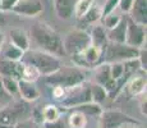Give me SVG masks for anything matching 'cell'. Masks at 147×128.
I'll return each mask as SVG.
<instances>
[{
    "label": "cell",
    "instance_id": "1",
    "mask_svg": "<svg viewBox=\"0 0 147 128\" xmlns=\"http://www.w3.org/2000/svg\"><path fill=\"white\" fill-rule=\"evenodd\" d=\"M31 36L35 40V42L38 46L42 47L44 51H47L50 54H54L56 56L65 55V51L63 47V40L60 35L49 27L46 23H35L31 27Z\"/></svg>",
    "mask_w": 147,
    "mask_h": 128
},
{
    "label": "cell",
    "instance_id": "2",
    "mask_svg": "<svg viewBox=\"0 0 147 128\" xmlns=\"http://www.w3.org/2000/svg\"><path fill=\"white\" fill-rule=\"evenodd\" d=\"M86 79V73L81 67L61 65L51 74L45 76V83L49 86H63L65 89L80 85Z\"/></svg>",
    "mask_w": 147,
    "mask_h": 128
},
{
    "label": "cell",
    "instance_id": "3",
    "mask_svg": "<svg viewBox=\"0 0 147 128\" xmlns=\"http://www.w3.org/2000/svg\"><path fill=\"white\" fill-rule=\"evenodd\" d=\"M22 62L24 63H30L33 67L37 68L41 76H47L55 72L56 69L61 67V60L59 56L50 54L44 50H30L24 51Z\"/></svg>",
    "mask_w": 147,
    "mask_h": 128
},
{
    "label": "cell",
    "instance_id": "4",
    "mask_svg": "<svg viewBox=\"0 0 147 128\" xmlns=\"http://www.w3.org/2000/svg\"><path fill=\"white\" fill-rule=\"evenodd\" d=\"M63 40V47L65 51V55H76L82 53L84 49L91 45V37L87 31L77 28L70 32H68Z\"/></svg>",
    "mask_w": 147,
    "mask_h": 128
},
{
    "label": "cell",
    "instance_id": "5",
    "mask_svg": "<svg viewBox=\"0 0 147 128\" xmlns=\"http://www.w3.org/2000/svg\"><path fill=\"white\" fill-rule=\"evenodd\" d=\"M104 53L106 55V62L113 63V62H124V60H128V59L138 58L140 49L129 46L125 42L124 44H119V42L109 41Z\"/></svg>",
    "mask_w": 147,
    "mask_h": 128
},
{
    "label": "cell",
    "instance_id": "6",
    "mask_svg": "<svg viewBox=\"0 0 147 128\" xmlns=\"http://www.w3.org/2000/svg\"><path fill=\"white\" fill-rule=\"evenodd\" d=\"M91 101V93H90V85L82 82L80 85H76L69 87L65 91L64 98L60 100V104L65 108H74L77 105L84 104Z\"/></svg>",
    "mask_w": 147,
    "mask_h": 128
},
{
    "label": "cell",
    "instance_id": "7",
    "mask_svg": "<svg viewBox=\"0 0 147 128\" xmlns=\"http://www.w3.org/2000/svg\"><path fill=\"white\" fill-rule=\"evenodd\" d=\"M101 128H121L125 124H140V122L119 110H105L100 114Z\"/></svg>",
    "mask_w": 147,
    "mask_h": 128
},
{
    "label": "cell",
    "instance_id": "8",
    "mask_svg": "<svg viewBox=\"0 0 147 128\" xmlns=\"http://www.w3.org/2000/svg\"><path fill=\"white\" fill-rule=\"evenodd\" d=\"M124 42L132 47L141 49L146 42V26L137 23L127 17V32Z\"/></svg>",
    "mask_w": 147,
    "mask_h": 128
},
{
    "label": "cell",
    "instance_id": "9",
    "mask_svg": "<svg viewBox=\"0 0 147 128\" xmlns=\"http://www.w3.org/2000/svg\"><path fill=\"white\" fill-rule=\"evenodd\" d=\"M13 13L24 17H37L44 12L41 0H18L12 9Z\"/></svg>",
    "mask_w": 147,
    "mask_h": 128
},
{
    "label": "cell",
    "instance_id": "10",
    "mask_svg": "<svg viewBox=\"0 0 147 128\" xmlns=\"http://www.w3.org/2000/svg\"><path fill=\"white\" fill-rule=\"evenodd\" d=\"M127 92L129 96H140L146 91V74L134 73L127 79Z\"/></svg>",
    "mask_w": 147,
    "mask_h": 128
},
{
    "label": "cell",
    "instance_id": "11",
    "mask_svg": "<svg viewBox=\"0 0 147 128\" xmlns=\"http://www.w3.org/2000/svg\"><path fill=\"white\" fill-rule=\"evenodd\" d=\"M18 93L26 101H35L40 98V91L36 87L35 82L18 79Z\"/></svg>",
    "mask_w": 147,
    "mask_h": 128
},
{
    "label": "cell",
    "instance_id": "12",
    "mask_svg": "<svg viewBox=\"0 0 147 128\" xmlns=\"http://www.w3.org/2000/svg\"><path fill=\"white\" fill-rule=\"evenodd\" d=\"M0 76L13 77L16 79L22 78V62H13L0 59Z\"/></svg>",
    "mask_w": 147,
    "mask_h": 128
},
{
    "label": "cell",
    "instance_id": "13",
    "mask_svg": "<svg viewBox=\"0 0 147 128\" xmlns=\"http://www.w3.org/2000/svg\"><path fill=\"white\" fill-rule=\"evenodd\" d=\"M77 0H54V9L60 19H70L74 16V5Z\"/></svg>",
    "mask_w": 147,
    "mask_h": 128
},
{
    "label": "cell",
    "instance_id": "14",
    "mask_svg": "<svg viewBox=\"0 0 147 128\" xmlns=\"http://www.w3.org/2000/svg\"><path fill=\"white\" fill-rule=\"evenodd\" d=\"M129 18L137 23L145 24L147 23V0H136L133 7L129 10Z\"/></svg>",
    "mask_w": 147,
    "mask_h": 128
},
{
    "label": "cell",
    "instance_id": "15",
    "mask_svg": "<svg viewBox=\"0 0 147 128\" xmlns=\"http://www.w3.org/2000/svg\"><path fill=\"white\" fill-rule=\"evenodd\" d=\"M90 37H91V44L96 46L97 49H100L104 53L106 45H107V36H106V30L102 24H96L92 27L91 33H90Z\"/></svg>",
    "mask_w": 147,
    "mask_h": 128
},
{
    "label": "cell",
    "instance_id": "16",
    "mask_svg": "<svg viewBox=\"0 0 147 128\" xmlns=\"http://www.w3.org/2000/svg\"><path fill=\"white\" fill-rule=\"evenodd\" d=\"M9 39L13 45L19 47L22 51H27L30 49V37L28 33L22 28H13L9 31Z\"/></svg>",
    "mask_w": 147,
    "mask_h": 128
},
{
    "label": "cell",
    "instance_id": "17",
    "mask_svg": "<svg viewBox=\"0 0 147 128\" xmlns=\"http://www.w3.org/2000/svg\"><path fill=\"white\" fill-rule=\"evenodd\" d=\"M125 32H127V18L121 17L120 22L111 30H106L107 41L110 42H119L124 44L125 41Z\"/></svg>",
    "mask_w": 147,
    "mask_h": 128
},
{
    "label": "cell",
    "instance_id": "18",
    "mask_svg": "<svg viewBox=\"0 0 147 128\" xmlns=\"http://www.w3.org/2000/svg\"><path fill=\"white\" fill-rule=\"evenodd\" d=\"M24 51H22L19 47L13 45L12 42H7L3 44L1 49H0V59H7V60H13V62H21L23 58Z\"/></svg>",
    "mask_w": 147,
    "mask_h": 128
},
{
    "label": "cell",
    "instance_id": "19",
    "mask_svg": "<svg viewBox=\"0 0 147 128\" xmlns=\"http://www.w3.org/2000/svg\"><path fill=\"white\" fill-rule=\"evenodd\" d=\"M21 113H22L21 105H16V108H10V109H0V124L16 126V123H18Z\"/></svg>",
    "mask_w": 147,
    "mask_h": 128
},
{
    "label": "cell",
    "instance_id": "20",
    "mask_svg": "<svg viewBox=\"0 0 147 128\" xmlns=\"http://www.w3.org/2000/svg\"><path fill=\"white\" fill-rule=\"evenodd\" d=\"M111 78L110 76V63H101L100 65L95 67V70H94V79H95V83H98L101 86L105 85V82L107 79Z\"/></svg>",
    "mask_w": 147,
    "mask_h": 128
},
{
    "label": "cell",
    "instance_id": "21",
    "mask_svg": "<svg viewBox=\"0 0 147 128\" xmlns=\"http://www.w3.org/2000/svg\"><path fill=\"white\" fill-rule=\"evenodd\" d=\"M87 115L80 110L73 109V112L68 116V126L69 128H86L87 127Z\"/></svg>",
    "mask_w": 147,
    "mask_h": 128
},
{
    "label": "cell",
    "instance_id": "22",
    "mask_svg": "<svg viewBox=\"0 0 147 128\" xmlns=\"http://www.w3.org/2000/svg\"><path fill=\"white\" fill-rule=\"evenodd\" d=\"M101 17H102V9L94 3V4H92V7L90 8V9L87 10V12L84 13L80 19L83 22L84 24H94V23H96V22L101 18Z\"/></svg>",
    "mask_w": 147,
    "mask_h": 128
},
{
    "label": "cell",
    "instance_id": "23",
    "mask_svg": "<svg viewBox=\"0 0 147 128\" xmlns=\"http://www.w3.org/2000/svg\"><path fill=\"white\" fill-rule=\"evenodd\" d=\"M72 109H76V110H80L83 114H86L87 116H94V115H98L102 113V108L101 105L96 104L94 101H88V102H84V104H81V105H77V106L72 108Z\"/></svg>",
    "mask_w": 147,
    "mask_h": 128
},
{
    "label": "cell",
    "instance_id": "24",
    "mask_svg": "<svg viewBox=\"0 0 147 128\" xmlns=\"http://www.w3.org/2000/svg\"><path fill=\"white\" fill-rule=\"evenodd\" d=\"M90 93H91V101H94L98 105L104 104L107 98V92L104 89V86L95 83V82L92 85H90Z\"/></svg>",
    "mask_w": 147,
    "mask_h": 128
},
{
    "label": "cell",
    "instance_id": "25",
    "mask_svg": "<svg viewBox=\"0 0 147 128\" xmlns=\"http://www.w3.org/2000/svg\"><path fill=\"white\" fill-rule=\"evenodd\" d=\"M42 122L44 123H50V122H55L60 116V112H59L58 106L54 104H47L46 106L42 109Z\"/></svg>",
    "mask_w": 147,
    "mask_h": 128
},
{
    "label": "cell",
    "instance_id": "26",
    "mask_svg": "<svg viewBox=\"0 0 147 128\" xmlns=\"http://www.w3.org/2000/svg\"><path fill=\"white\" fill-rule=\"evenodd\" d=\"M22 62V60H21ZM40 72L37 70V68L33 67L30 63H24L22 62V79H26V81L31 82H36L40 78Z\"/></svg>",
    "mask_w": 147,
    "mask_h": 128
},
{
    "label": "cell",
    "instance_id": "27",
    "mask_svg": "<svg viewBox=\"0 0 147 128\" xmlns=\"http://www.w3.org/2000/svg\"><path fill=\"white\" fill-rule=\"evenodd\" d=\"M0 82H1V87L8 95L14 96L18 93V79L13 78V77H4L0 76Z\"/></svg>",
    "mask_w": 147,
    "mask_h": 128
},
{
    "label": "cell",
    "instance_id": "28",
    "mask_svg": "<svg viewBox=\"0 0 147 128\" xmlns=\"http://www.w3.org/2000/svg\"><path fill=\"white\" fill-rule=\"evenodd\" d=\"M94 3H95V0H77L74 5V17H77L80 19L92 7Z\"/></svg>",
    "mask_w": 147,
    "mask_h": 128
},
{
    "label": "cell",
    "instance_id": "29",
    "mask_svg": "<svg viewBox=\"0 0 147 128\" xmlns=\"http://www.w3.org/2000/svg\"><path fill=\"white\" fill-rule=\"evenodd\" d=\"M101 18L104 19V27H105V30H111V28H114L115 26L120 22L121 17L118 16V14H115L114 12L106 14V16H102Z\"/></svg>",
    "mask_w": 147,
    "mask_h": 128
},
{
    "label": "cell",
    "instance_id": "30",
    "mask_svg": "<svg viewBox=\"0 0 147 128\" xmlns=\"http://www.w3.org/2000/svg\"><path fill=\"white\" fill-rule=\"evenodd\" d=\"M123 62H113L110 63V76L114 79H120L123 77Z\"/></svg>",
    "mask_w": 147,
    "mask_h": 128
},
{
    "label": "cell",
    "instance_id": "31",
    "mask_svg": "<svg viewBox=\"0 0 147 128\" xmlns=\"http://www.w3.org/2000/svg\"><path fill=\"white\" fill-rule=\"evenodd\" d=\"M118 3H119V0H106V3L104 4V8H101L102 9V16H106V14L114 12L115 8L118 7Z\"/></svg>",
    "mask_w": 147,
    "mask_h": 128
},
{
    "label": "cell",
    "instance_id": "32",
    "mask_svg": "<svg viewBox=\"0 0 147 128\" xmlns=\"http://www.w3.org/2000/svg\"><path fill=\"white\" fill-rule=\"evenodd\" d=\"M138 60H140V64H141V69L146 72V68H147V50H146V46H142L140 49V53H138Z\"/></svg>",
    "mask_w": 147,
    "mask_h": 128
},
{
    "label": "cell",
    "instance_id": "33",
    "mask_svg": "<svg viewBox=\"0 0 147 128\" xmlns=\"http://www.w3.org/2000/svg\"><path fill=\"white\" fill-rule=\"evenodd\" d=\"M18 0H0V10L4 12H12L13 7L17 4Z\"/></svg>",
    "mask_w": 147,
    "mask_h": 128
},
{
    "label": "cell",
    "instance_id": "34",
    "mask_svg": "<svg viewBox=\"0 0 147 128\" xmlns=\"http://www.w3.org/2000/svg\"><path fill=\"white\" fill-rule=\"evenodd\" d=\"M136 0H119V3H118V7H119V9L121 10V12L129 13V10H131V8L133 7Z\"/></svg>",
    "mask_w": 147,
    "mask_h": 128
},
{
    "label": "cell",
    "instance_id": "35",
    "mask_svg": "<svg viewBox=\"0 0 147 128\" xmlns=\"http://www.w3.org/2000/svg\"><path fill=\"white\" fill-rule=\"evenodd\" d=\"M65 91H67V89L63 87V86H53L54 99H56V100H61V99L64 98V95H65Z\"/></svg>",
    "mask_w": 147,
    "mask_h": 128
},
{
    "label": "cell",
    "instance_id": "36",
    "mask_svg": "<svg viewBox=\"0 0 147 128\" xmlns=\"http://www.w3.org/2000/svg\"><path fill=\"white\" fill-rule=\"evenodd\" d=\"M42 128H64V123L61 121H55V122H50V123H44Z\"/></svg>",
    "mask_w": 147,
    "mask_h": 128
},
{
    "label": "cell",
    "instance_id": "37",
    "mask_svg": "<svg viewBox=\"0 0 147 128\" xmlns=\"http://www.w3.org/2000/svg\"><path fill=\"white\" fill-rule=\"evenodd\" d=\"M141 113H142L143 115L147 114V110H146V96H145V99H142V101H141Z\"/></svg>",
    "mask_w": 147,
    "mask_h": 128
},
{
    "label": "cell",
    "instance_id": "38",
    "mask_svg": "<svg viewBox=\"0 0 147 128\" xmlns=\"http://www.w3.org/2000/svg\"><path fill=\"white\" fill-rule=\"evenodd\" d=\"M4 42H5V35H4V32L0 30V49H1V46H3Z\"/></svg>",
    "mask_w": 147,
    "mask_h": 128
},
{
    "label": "cell",
    "instance_id": "39",
    "mask_svg": "<svg viewBox=\"0 0 147 128\" xmlns=\"http://www.w3.org/2000/svg\"><path fill=\"white\" fill-rule=\"evenodd\" d=\"M121 128H142V127L140 124H125V126H123Z\"/></svg>",
    "mask_w": 147,
    "mask_h": 128
},
{
    "label": "cell",
    "instance_id": "40",
    "mask_svg": "<svg viewBox=\"0 0 147 128\" xmlns=\"http://www.w3.org/2000/svg\"><path fill=\"white\" fill-rule=\"evenodd\" d=\"M5 22V18H4V14H3V12L0 10V26H3Z\"/></svg>",
    "mask_w": 147,
    "mask_h": 128
},
{
    "label": "cell",
    "instance_id": "41",
    "mask_svg": "<svg viewBox=\"0 0 147 128\" xmlns=\"http://www.w3.org/2000/svg\"><path fill=\"white\" fill-rule=\"evenodd\" d=\"M0 128H14V126H9V124H0Z\"/></svg>",
    "mask_w": 147,
    "mask_h": 128
},
{
    "label": "cell",
    "instance_id": "42",
    "mask_svg": "<svg viewBox=\"0 0 147 128\" xmlns=\"http://www.w3.org/2000/svg\"><path fill=\"white\" fill-rule=\"evenodd\" d=\"M3 91H4V90H3V87H1V82H0V98H1V92H3ZM4 92H5V91H4Z\"/></svg>",
    "mask_w": 147,
    "mask_h": 128
},
{
    "label": "cell",
    "instance_id": "43",
    "mask_svg": "<svg viewBox=\"0 0 147 128\" xmlns=\"http://www.w3.org/2000/svg\"><path fill=\"white\" fill-rule=\"evenodd\" d=\"M32 128H42V127H41V126H33Z\"/></svg>",
    "mask_w": 147,
    "mask_h": 128
}]
</instances>
